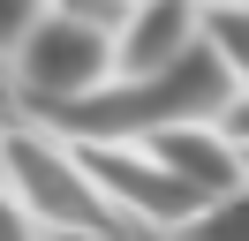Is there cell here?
Instances as JSON below:
<instances>
[{"instance_id": "cell-5", "label": "cell", "mask_w": 249, "mask_h": 241, "mask_svg": "<svg viewBox=\"0 0 249 241\" xmlns=\"http://www.w3.org/2000/svg\"><path fill=\"white\" fill-rule=\"evenodd\" d=\"M143 151H151L159 166H174V173H181L189 189L204 196V204H219V196L249 189V151L234 143L219 120H189V128H166V136H151Z\"/></svg>"}, {"instance_id": "cell-10", "label": "cell", "mask_w": 249, "mask_h": 241, "mask_svg": "<svg viewBox=\"0 0 249 241\" xmlns=\"http://www.w3.org/2000/svg\"><path fill=\"white\" fill-rule=\"evenodd\" d=\"M128 8H136V0H53V15H76V23H98V30H113V38H121Z\"/></svg>"}, {"instance_id": "cell-2", "label": "cell", "mask_w": 249, "mask_h": 241, "mask_svg": "<svg viewBox=\"0 0 249 241\" xmlns=\"http://www.w3.org/2000/svg\"><path fill=\"white\" fill-rule=\"evenodd\" d=\"M0 181L31 204V219L46 226V234H98V241H128V219L106 204V189H98L91 173H83L76 143L53 128H23L8 136V151H0Z\"/></svg>"}, {"instance_id": "cell-4", "label": "cell", "mask_w": 249, "mask_h": 241, "mask_svg": "<svg viewBox=\"0 0 249 241\" xmlns=\"http://www.w3.org/2000/svg\"><path fill=\"white\" fill-rule=\"evenodd\" d=\"M83 173L106 189V204L128 219V234H181L204 211V196L189 189L174 166H159L143 143H76Z\"/></svg>"}, {"instance_id": "cell-12", "label": "cell", "mask_w": 249, "mask_h": 241, "mask_svg": "<svg viewBox=\"0 0 249 241\" xmlns=\"http://www.w3.org/2000/svg\"><path fill=\"white\" fill-rule=\"evenodd\" d=\"M219 128H227V136H234V143H242V151H249V90H242V98H234V105H227V120H219Z\"/></svg>"}, {"instance_id": "cell-9", "label": "cell", "mask_w": 249, "mask_h": 241, "mask_svg": "<svg viewBox=\"0 0 249 241\" xmlns=\"http://www.w3.org/2000/svg\"><path fill=\"white\" fill-rule=\"evenodd\" d=\"M46 15H53V0H0V60H16L23 38H31Z\"/></svg>"}, {"instance_id": "cell-14", "label": "cell", "mask_w": 249, "mask_h": 241, "mask_svg": "<svg viewBox=\"0 0 249 241\" xmlns=\"http://www.w3.org/2000/svg\"><path fill=\"white\" fill-rule=\"evenodd\" d=\"M46 241H98V234H46Z\"/></svg>"}, {"instance_id": "cell-8", "label": "cell", "mask_w": 249, "mask_h": 241, "mask_svg": "<svg viewBox=\"0 0 249 241\" xmlns=\"http://www.w3.org/2000/svg\"><path fill=\"white\" fill-rule=\"evenodd\" d=\"M174 241H249V189H234V196H219V204H204Z\"/></svg>"}, {"instance_id": "cell-3", "label": "cell", "mask_w": 249, "mask_h": 241, "mask_svg": "<svg viewBox=\"0 0 249 241\" xmlns=\"http://www.w3.org/2000/svg\"><path fill=\"white\" fill-rule=\"evenodd\" d=\"M8 75H16V98L46 120V113H61V105L98 98V90L121 75V45H113V30H98V23L46 15V23L23 38V53L8 60Z\"/></svg>"}, {"instance_id": "cell-11", "label": "cell", "mask_w": 249, "mask_h": 241, "mask_svg": "<svg viewBox=\"0 0 249 241\" xmlns=\"http://www.w3.org/2000/svg\"><path fill=\"white\" fill-rule=\"evenodd\" d=\"M0 241H46V226L31 219V204H23L8 181H0Z\"/></svg>"}, {"instance_id": "cell-7", "label": "cell", "mask_w": 249, "mask_h": 241, "mask_svg": "<svg viewBox=\"0 0 249 241\" xmlns=\"http://www.w3.org/2000/svg\"><path fill=\"white\" fill-rule=\"evenodd\" d=\"M204 45L219 53V68L249 90V0H227V8H204Z\"/></svg>"}, {"instance_id": "cell-1", "label": "cell", "mask_w": 249, "mask_h": 241, "mask_svg": "<svg viewBox=\"0 0 249 241\" xmlns=\"http://www.w3.org/2000/svg\"><path fill=\"white\" fill-rule=\"evenodd\" d=\"M234 98H242V83L219 68L212 45H196L189 60H174V68H159V75H113L98 98L61 105V113H46L38 128L68 136V143H151V136L189 128V120H227Z\"/></svg>"}, {"instance_id": "cell-15", "label": "cell", "mask_w": 249, "mask_h": 241, "mask_svg": "<svg viewBox=\"0 0 249 241\" xmlns=\"http://www.w3.org/2000/svg\"><path fill=\"white\" fill-rule=\"evenodd\" d=\"M204 8H227V0H204Z\"/></svg>"}, {"instance_id": "cell-6", "label": "cell", "mask_w": 249, "mask_h": 241, "mask_svg": "<svg viewBox=\"0 0 249 241\" xmlns=\"http://www.w3.org/2000/svg\"><path fill=\"white\" fill-rule=\"evenodd\" d=\"M121 75H159L204 45V0H136L121 23Z\"/></svg>"}, {"instance_id": "cell-13", "label": "cell", "mask_w": 249, "mask_h": 241, "mask_svg": "<svg viewBox=\"0 0 249 241\" xmlns=\"http://www.w3.org/2000/svg\"><path fill=\"white\" fill-rule=\"evenodd\" d=\"M8 136H16V120H8V113H0V151H8Z\"/></svg>"}]
</instances>
